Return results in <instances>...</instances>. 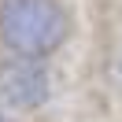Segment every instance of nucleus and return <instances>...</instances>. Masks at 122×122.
Instances as JSON below:
<instances>
[{
	"label": "nucleus",
	"instance_id": "1",
	"mask_svg": "<svg viewBox=\"0 0 122 122\" xmlns=\"http://www.w3.org/2000/svg\"><path fill=\"white\" fill-rule=\"evenodd\" d=\"M78 0H0V107L67 122L81 41Z\"/></svg>",
	"mask_w": 122,
	"mask_h": 122
},
{
	"label": "nucleus",
	"instance_id": "2",
	"mask_svg": "<svg viewBox=\"0 0 122 122\" xmlns=\"http://www.w3.org/2000/svg\"><path fill=\"white\" fill-rule=\"evenodd\" d=\"M0 122H37V118H22V115L8 111V107H0Z\"/></svg>",
	"mask_w": 122,
	"mask_h": 122
}]
</instances>
